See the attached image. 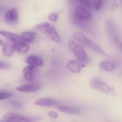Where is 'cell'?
I'll list each match as a JSON object with an SVG mask.
<instances>
[{"mask_svg": "<svg viewBox=\"0 0 122 122\" xmlns=\"http://www.w3.org/2000/svg\"><path fill=\"white\" fill-rule=\"evenodd\" d=\"M73 36L76 40L81 44L89 48L104 57H109L107 53L102 48L89 40L83 34L78 32H75L73 34Z\"/></svg>", "mask_w": 122, "mask_h": 122, "instance_id": "1", "label": "cell"}, {"mask_svg": "<svg viewBox=\"0 0 122 122\" xmlns=\"http://www.w3.org/2000/svg\"><path fill=\"white\" fill-rule=\"evenodd\" d=\"M36 30L45 33L51 40L56 43L61 42V38L57 30L53 25L46 22L37 25L35 27Z\"/></svg>", "mask_w": 122, "mask_h": 122, "instance_id": "2", "label": "cell"}, {"mask_svg": "<svg viewBox=\"0 0 122 122\" xmlns=\"http://www.w3.org/2000/svg\"><path fill=\"white\" fill-rule=\"evenodd\" d=\"M68 47L71 52L81 62L85 63L89 62V60L86 53L83 48L76 41L71 40L69 41Z\"/></svg>", "mask_w": 122, "mask_h": 122, "instance_id": "3", "label": "cell"}, {"mask_svg": "<svg viewBox=\"0 0 122 122\" xmlns=\"http://www.w3.org/2000/svg\"><path fill=\"white\" fill-rule=\"evenodd\" d=\"M90 85L95 90L107 94H111L113 92V90L111 87L98 79L92 80Z\"/></svg>", "mask_w": 122, "mask_h": 122, "instance_id": "4", "label": "cell"}, {"mask_svg": "<svg viewBox=\"0 0 122 122\" xmlns=\"http://www.w3.org/2000/svg\"><path fill=\"white\" fill-rule=\"evenodd\" d=\"M37 72V66L30 65L26 66L23 71V77L29 81L35 80Z\"/></svg>", "mask_w": 122, "mask_h": 122, "instance_id": "5", "label": "cell"}, {"mask_svg": "<svg viewBox=\"0 0 122 122\" xmlns=\"http://www.w3.org/2000/svg\"><path fill=\"white\" fill-rule=\"evenodd\" d=\"M19 13L17 9L13 8L8 10L5 15V19L7 23L10 25L15 24L18 21Z\"/></svg>", "mask_w": 122, "mask_h": 122, "instance_id": "6", "label": "cell"}, {"mask_svg": "<svg viewBox=\"0 0 122 122\" xmlns=\"http://www.w3.org/2000/svg\"><path fill=\"white\" fill-rule=\"evenodd\" d=\"M36 105L44 107H52L57 106L60 101L56 99L50 98H42L37 99L34 102Z\"/></svg>", "mask_w": 122, "mask_h": 122, "instance_id": "7", "label": "cell"}, {"mask_svg": "<svg viewBox=\"0 0 122 122\" xmlns=\"http://www.w3.org/2000/svg\"><path fill=\"white\" fill-rule=\"evenodd\" d=\"M57 108L63 112L70 114H78L82 111L81 108L77 106L60 105Z\"/></svg>", "mask_w": 122, "mask_h": 122, "instance_id": "8", "label": "cell"}, {"mask_svg": "<svg viewBox=\"0 0 122 122\" xmlns=\"http://www.w3.org/2000/svg\"><path fill=\"white\" fill-rule=\"evenodd\" d=\"M40 86L38 83H33L20 86L16 88V90L24 92H32L40 90Z\"/></svg>", "mask_w": 122, "mask_h": 122, "instance_id": "9", "label": "cell"}, {"mask_svg": "<svg viewBox=\"0 0 122 122\" xmlns=\"http://www.w3.org/2000/svg\"><path fill=\"white\" fill-rule=\"evenodd\" d=\"M66 67L71 72L73 73H77L82 70V69L85 67V65L83 63L74 61H71L68 63Z\"/></svg>", "mask_w": 122, "mask_h": 122, "instance_id": "10", "label": "cell"}, {"mask_svg": "<svg viewBox=\"0 0 122 122\" xmlns=\"http://www.w3.org/2000/svg\"><path fill=\"white\" fill-rule=\"evenodd\" d=\"M0 33L1 35L11 41L14 43H17L23 41L21 37L13 33L5 30H0Z\"/></svg>", "mask_w": 122, "mask_h": 122, "instance_id": "11", "label": "cell"}, {"mask_svg": "<svg viewBox=\"0 0 122 122\" xmlns=\"http://www.w3.org/2000/svg\"><path fill=\"white\" fill-rule=\"evenodd\" d=\"M75 14L77 17L81 20H86L91 17L90 13L81 6H78L76 8Z\"/></svg>", "mask_w": 122, "mask_h": 122, "instance_id": "12", "label": "cell"}, {"mask_svg": "<svg viewBox=\"0 0 122 122\" xmlns=\"http://www.w3.org/2000/svg\"><path fill=\"white\" fill-rule=\"evenodd\" d=\"M26 62L30 65L36 66H42L43 65V61L42 59L37 56H30L27 58Z\"/></svg>", "mask_w": 122, "mask_h": 122, "instance_id": "13", "label": "cell"}, {"mask_svg": "<svg viewBox=\"0 0 122 122\" xmlns=\"http://www.w3.org/2000/svg\"><path fill=\"white\" fill-rule=\"evenodd\" d=\"M14 44L15 51L18 53H25L28 52L30 49V46L24 41Z\"/></svg>", "mask_w": 122, "mask_h": 122, "instance_id": "14", "label": "cell"}, {"mask_svg": "<svg viewBox=\"0 0 122 122\" xmlns=\"http://www.w3.org/2000/svg\"><path fill=\"white\" fill-rule=\"evenodd\" d=\"M3 48V53L5 56L10 57L12 56L15 51V45L13 42H8L4 45Z\"/></svg>", "mask_w": 122, "mask_h": 122, "instance_id": "15", "label": "cell"}, {"mask_svg": "<svg viewBox=\"0 0 122 122\" xmlns=\"http://www.w3.org/2000/svg\"><path fill=\"white\" fill-rule=\"evenodd\" d=\"M36 119L34 118L23 116L13 113L10 122H31L35 121Z\"/></svg>", "mask_w": 122, "mask_h": 122, "instance_id": "16", "label": "cell"}, {"mask_svg": "<svg viewBox=\"0 0 122 122\" xmlns=\"http://www.w3.org/2000/svg\"><path fill=\"white\" fill-rule=\"evenodd\" d=\"M21 37L22 39L27 43L33 42L36 37V33L30 31H26L22 33Z\"/></svg>", "mask_w": 122, "mask_h": 122, "instance_id": "17", "label": "cell"}, {"mask_svg": "<svg viewBox=\"0 0 122 122\" xmlns=\"http://www.w3.org/2000/svg\"><path fill=\"white\" fill-rule=\"evenodd\" d=\"M115 66L113 63L107 61H102L99 64V67L101 70L107 72L113 70Z\"/></svg>", "mask_w": 122, "mask_h": 122, "instance_id": "18", "label": "cell"}, {"mask_svg": "<svg viewBox=\"0 0 122 122\" xmlns=\"http://www.w3.org/2000/svg\"><path fill=\"white\" fill-rule=\"evenodd\" d=\"M10 104L14 107L16 108H22L23 107L24 104L22 102L17 100H13L10 102Z\"/></svg>", "mask_w": 122, "mask_h": 122, "instance_id": "19", "label": "cell"}, {"mask_svg": "<svg viewBox=\"0 0 122 122\" xmlns=\"http://www.w3.org/2000/svg\"><path fill=\"white\" fill-rule=\"evenodd\" d=\"M59 15L60 13L58 12H53L50 14L48 18L51 22H55L58 20Z\"/></svg>", "mask_w": 122, "mask_h": 122, "instance_id": "20", "label": "cell"}, {"mask_svg": "<svg viewBox=\"0 0 122 122\" xmlns=\"http://www.w3.org/2000/svg\"><path fill=\"white\" fill-rule=\"evenodd\" d=\"M13 94L8 92L5 91H0V100H4L11 97L13 96Z\"/></svg>", "mask_w": 122, "mask_h": 122, "instance_id": "21", "label": "cell"}, {"mask_svg": "<svg viewBox=\"0 0 122 122\" xmlns=\"http://www.w3.org/2000/svg\"><path fill=\"white\" fill-rule=\"evenodd\" d=\"M103 0H93V5L96 10H100L102 7Z\"/></svg>", "mask_w": 122, "mask_h": 122, "instance_id": "22", "label": "cell"}, {"mask_svg": "<svg viewBox=\"0 0 122 122\" xmlns=\"http://www.w3.org/2000/svg\"><path fill=\"white\" fill-rule=\"evenodd\" d=\"M78 2L82 6L87 7H91L92 6V2L91 0H78Z\"/></svg>", "mask_w": 122, "mask_h": 122, "instance_id": "23", "label": "cell"}, {"mask_svg": "<svg viewBox=\"0 0 122 122\" xmlns=\"http://www.w3.org/2000/svg\"><path fill=\"white\" fill-rule=\"evenodd\" d=\"M11 67V65L8 63L1 61L0 62V68L1 70L8 69L10 68Z\"/></svg>", "mask_w": 122, "mask_h": 122, "instance_id": "24", "label": "cell"}, {"mask_svg": "<svg viewBox=\"0 0 122 122\" xmlns=\"http://www.w3.org/2000/svg\"><path fill=\"white\" fill-rule=\"evenodd\" d=\"M48 115L49 117L53 119L58 118L59 116L58 113L54 111H50L48 112Z\"/></svg>", "mask_w": 122, "mask_h": 122, "instance_id": "25", "label": "cell"}, {"mask_svg": "<svg viewBox=\"0 0 122 122\" xmlns=\"http://www.w3.org/2000/svg\"><path fill=\"white\" fill-rule=\"evenodd\" d=\"M118 47L120 50L122 51V43H118Z\"/></svg>", "mask_w": 122, "mask_h": 122, "instance_id": "26", "label": "cell"}, {"mask_svg": "<svg viewBox=\"0 0 122 122\" xmlns=\"http://www.w3.org/2000/svg\"><path fill=\"white\" fill-rule=\"evenodd\" d=\"M0 45L3 46H4V45H5L4 43L1 40H0Z\"/></svg>", "mask_w": 122, "mask_h": 122, "instance_id": "27", "label": "cell"}]
</instances>
